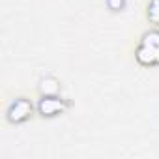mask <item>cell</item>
Instances as JSON below:
<instances>
[{
	"label": "cell",
	"instance_id": "1",
	"mask_svg": "<svg viewBox=\"0 0 159 159\" xmlns=\"http://www.w3.org/2000/svg\"><path fill=\"white\" fill-rule=\"evenodd\" d=\"M135 58L140 66H159V28L150 30L140 38Z\"/></svg>",
	"mask_w": 159,
	"mask_h": 159
},
{
	"label": "cell",
	"instance_id": "2",
	"mask_svg": "<svg viewBox=\"0 0 159 159\" xmlns=\"http://www.w3.org/2000/svg\"><path fill=\"white\" fill-rule=\"evenodd\" d=\"M6 116L11 124H23L32 116V103L26 98H17L10 103Z\"/></svg>",
	"mask_w": 159,
	"mask_h": 159
},
{
	"label": "cell",
	"instance_id": "3",
	"mask_svg": "<svg viewBox=\"0 0 159 159\" xmlns=\"http://www.w3.org/2000/svg\"><path fill=\"white\" fill-rule=\"evenodd\" d=\"M69 107V103L62 98L56 96H41L39 103H38V111L41 116H47V118H52V116H58L62 114L66 109Z\"/></svg>",
	"mask_w": 159,
	"mask_h": 159
},
{
	"label": "cell",
	"instance_id": "4",
	"mask_svg": "<svg viewBox=\"0 0 159 159\" xmlns=\"http://www.w3.org/2000/svg\"><path fill=\"white\" fill-rule=\"evenodd\" d=\"M39 90H41L43 96H56V94L60 92V83H58V79H54V77H51V75L45 77V79H41Z\"/></svg>",
	"mask_w": 159,
	"mask_h": 159
},
{
	"label": "cell",
	"instance_id": "5",
	"mask_svg": "<svg viewBox=\"0 0 159 159\" xmlns=\"http://www.w3.org/2000/svg\"><path fill=\"white\" fill-rule=\"evenodd\" d=\"M148 21L155 26H159V0H150L148 2V10H146Z\"/></svg>",
	"mask_w": 159,
	"mask_h": 159
}]
</instances>
